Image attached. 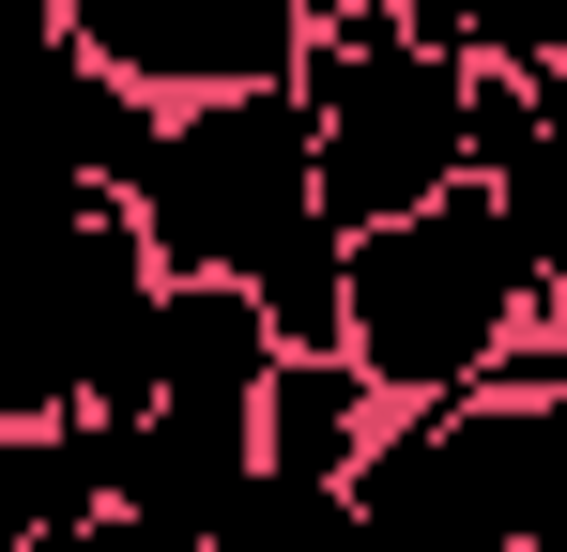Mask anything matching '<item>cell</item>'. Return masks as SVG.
I'll return each instance as SVG.
<instances>
[{
    "mask_svg": "<svg viewBox=\"0 0 567 552\" xmlns=\"http://www.w3.org/2000/svg\"><path fill=\"white\" fill-rule=\"evenodd\" d=\"M154 276H246L277 307V354L338 338V262L353 231L322 215V123L291 78H230V92H169L154 154L123 184Z\"/></svg>",
    "mask_w": 567,
    "mask_h": 552,
    "instance_id": "cell-1",
    "label": "cell"
},
{
    "mask_svg": "<svg viewBox=\"0 0 567 552\" xmlns=\"http://www.w3.org/2000/svg\"><path fill=\"white\" fill-rule=\"evenodd\" d=\"M522 323H537V276L506 246V200L491 184H445V200L383 215V231H353V262H338V338L369 354V384L399 415L475 399Z\"/></svg>",
    "mask_w": 567,
    "mask_h": 552,
    "instance_id": "cell-2",
    "label": "cell"
},
{
    "mask_svg": "<svg viewBox=\"0 0 567 552\" xmlns=\"http://www.w3.org/2000/svg\"><path fill=\"white\" fill-rule=\"evenodd\" d=\"M291 92H307V123H322V215H338V231H383V215L475 184V154H461V62L414 47V16H399V31H307Z\"/></svg>",
    "mask_w": 567,
    "mask_h": 552,
    "instance_id": "cell-3",
    "label": "cell"
},
{
    "mask_svg": "<svg viewBox=\"0 0 567 552\" xmlns=\"http://www.w3.org/2000/svg\"><path fill=\"white\" fill-rule=\"evenodd\" d=\"M62 31L138 92H230L307 62V0H62Z\"/></svg>",
    "mask_w": 567,
    "mask_h": 552,
    "instance_id": "cell-4",
    "label": "cell"
},
{
    "mask_svg": "<svg viewBox=\"0 0 567 552\" xmlns=\"http://www.w3.org/2000/svg\"><path fill=\"white\" fill-rule=\"evenodd\" d=\"M154 123H169V92H138L123 62H93V47H62L47 78L0 108V154L31 184H78V200H123L138 184V154H154Z\"/></svg>",
    "mask_w": 567,
    "mask_h": 552,
    "instance_id": "cell-5",
    "label": "cell"
},
{
    "mask_svg": "<svg viewBox=\"0 0 567 552\" xmlns=\"http://www.w3.org/2000/svg\"><path fill=\"white\" fill-rule=\"evenodd\" d=\"M383 415H399V399L369 384V354H353V338H307V354L261 368V460H277V476L353 491V460L383 446Z\"/></svg>",
    "mask_w": 567,
    "mask_h": 552,
    "instance_id": "cell-6",
    "label": "cell"
},
{
    "mask_svg": "<svg viewBox=\"0 0 567 552\" xmlns=\"http://www.w3.org/2000/svg\"><path fill=\"white\" fill-rule=\"evenodd\" d=\"M277 368V307L246 276H169L154 292V399H261Z\"/></svg>",
    "mask_w": 567,
    "mask_h": 552,
    "instance_id": "cell-7",
    "label": "cell"
},
{
    "mask_svg": "<svg viewBox=\"0 0 567 552\" xmlns=\"http://www.w3.org/2000/svg\"><path fill=\"white\" fill-rule=\"evenodd\" d=\"M107 507V415H0V552H47Z\"/></svg>",
    "mask_w": 567,
    "mask_h": 552,
    "instance_id": "cell-8",
    "label": "cell"
},
{
    "mask_svg": "<svg viewBox=\"0 0 567 552\" xmlns=\"http://www.w3.org/2000/svg\"><path fill=\"white\" fill-rule=\"evenodd\" d=\"M491 200H506V246L537 276V307H553L567 292V62L537 78V123H522V154L491 170Z\"/></svg>",
    "mask_w": 567,
    "mask_h": 552,
    "instance_id": "cell-9",
    "label": "cell"
},
{
    "mask_svg": "<svg viewBox=\"0 0 567 552\" xmlns=\"http://www.w3.org/2000/svg\"><path fill=\"white\" fill-rule=\"evenodd\" d=\"M475 62L553 78V62H567V0H475Z\"/></svg>",
    "mask_w": 567,
    "mask_h": 552,
    "instance_id": "cell-10",
    "label": "cell"
},
{
    "mask_svg": "<svg viewBox=\"0 0 567 552\" xmlns=\"http://www.w3.org/2000/svg\"><path fill=\"white\" fill-rule=\"evenodd\" d=\"M553 307H567V292H553Z\"/></svg>",
    "mask_w": 567,
    "mask_h": 552,
    "instance_id": "cell-11",
    "label": "cell"
}]
</instances>
